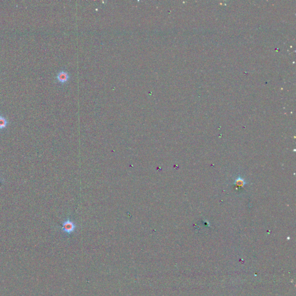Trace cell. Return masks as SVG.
Masks as SVG:
<instances>
[{
	"mask_svg": "<svg viewBox=\"0 0 296 296\" xmlns=\"http://www.w3.org/2000/svg\"><path fill=\"white\" fill-rule=\"evenodd\" d=\"M69 75L67 72L62 71L60 72L57 76V79L59 82L64 83L66 82L69 80Z\"/></svg>",
	"mask_w": 296,
	"mask_h": 296,
	"instance_id": "2",
	"label": "cell"
},
{
	"mask_svg": "<svg viewBox=\"0 0 296 296\" xmlns=\"http://www.w3.org/2000/svg\"><path fill=\"white\" fill-rule=\"evenodd\" d=\"M8 124V122L7 121V119L4 116L0 115V130L5 128Z\"/></svg>",
	"mask_w": 296,
	"mask_h": 296,
	"instance_id": "3",
	"label": "cell"
},
{
	"mask_svg": "<svg viewBox=\"0 0 296 296\" xmlns=\"http://www.w3.org/2000/svg\"><path fill=\"white\" fill-rule=\"evenodd\" d=\"M1 181H0V186H1Z\"/></svg>",
	"mask_w": 296,
	"mask_h": 296,
	"instance_id": "4",
	"label": "cell"
},
{
	"mask_svg": "<svg viewBox=\"0 0 296 296\" xmlns=\"http://www.w3.org/2000/svg\"><path fill=\"white\" fill-rule=\"evenodd\" d=\"M75 227H76V226L74 225V223L68 220L63 223L62 229L65 233H68V234H71V233H72L75 230Z\"/></svg>",
	"mask_w": 296,
	"mask_h": 296,
	"instance_id": "1",
	"label": "cell"
}]
</instances>
